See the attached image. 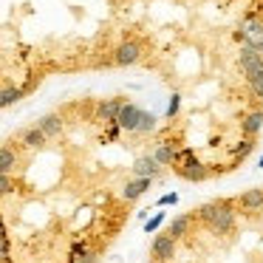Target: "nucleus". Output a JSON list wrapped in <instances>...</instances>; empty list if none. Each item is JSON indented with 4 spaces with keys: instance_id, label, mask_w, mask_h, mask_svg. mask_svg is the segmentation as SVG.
Masks as SVG:
<instances>
[{
    "instance_id": "f257e3e1",
    "label": "nucleus",
    "mask_w": 263,
    "mask_h": 263,
    "mask_svg": "<svg viewBox=\"0 0 263 263\" xmlns=\"http://www.w3.org/2000/svg\"><path fill=\"white\" fill-rule=\"evenodd\" d=\"M198 221L210 229L212 235H229L235 229V206L232 201H210V204L195 210Z\"/></svg>"
},
{
    "instance_id": "f03ea898",
    "label": "nucleus",
    "mask_w": 263,
    "mask_h": 263,
    "mask_svg": "<svg viewBox=\"0 0 263 263\" xmlns=\"http://www.w3.org/2000/svg\"><path fill=\"white\" fill-rule=\"evenodd\" d=\"M238 65H240V71H243L246 80H252V77H263V54L255 51V48H249V46L240 48Z\"/></svg>"
},
{
    "instance_id": "7ed1b4c3",
    "label": "nucleus",
    "mask_w": 263,
    "mask_h": 263,
    "mask_svg": "<svg viewBox=\"0 0 263 263\" xmlns=\"http://www.w3.org/2000/svg\"><path fill=\"white\" fill-rule=\"evenodd\" d=\"M150 257H153L156 263H170L173 257H176V240L170 238V235H156L153 243H150Z\"/></svg>"
},
{
    "instance_id": "20e7f679",
    "label": "nucleus",
    "mask_w": 263,
    "mask_h": 263,
    "mask_svg": "<svg viewBox=\"0 0 263 263\" xmlns=\"http://www.w3.org/2000/svg\"><path fill=\"white\" fill-rule=\"evenodd\" d=\"M142 114H144V110L139 108V105L125 102V105H122V110H119V119H116V125H119L122 130H127V133H136V130H139V122H142Z\"/></svg>"
},
{
    "instance_id": "39448f33",
    "label": "nucleus",
    "mask_w": 263,
    "mask_h": 263,
    "mask_svg": "<svg viewBox=\"0 0 263 263\" xmlns=\"http://www.w3.org/2000/svg\"><path fill=\"white\" fill-rule=\"evenodd\" d=\"M139 57H142V46H139L136 40H125L116 46L114 51V63L116 65H136Z\"/></svg>"
},
{
    "instance_id": "423d86ee",
    "label": "nucleus",
    "mask_w": 263,
    "mask_h": 263,
    "mask_svg": "<svg viewBox=\"0 0 263 263\" xmlns=\"http://www.w3.org/2000/svg\"><path fill=\"white\" fill-rule=\"evenodd\" d=\"M243 37H246V43L243 46H249V48H255V51H263V23L260 20H255L249 14V17L243 20Z\"/></svg>"
},
{
    "instance_id": "0eeeda50",
    "label": "nucleus",
    "mask_w": 263,
    "mask_h": 263,
    "mask_svg": "<svg viewBox=\"0 0 263 263\" xmlns=\"http://www.w3.org/2000/svg\"><path fill=\"white\" fill-rule=\"evenodd\" d=\"M173 170H176L181 178H187V181H204V178L210 176V167H206L204 161H198V159H190V161H184V164H176Z\"/></svg>"
},
{
    "instance_id": "6e6552de",
    "label": "nucleus",
    "mask_w": 263,
    "mask_h": 263,
    "mask_svg": "<svg viewBox=\"0 0 263 263\" xmlns=\"http://www.w3.org/2000/svg\"><path fill=\"white\" fill-rule=\"evenodd\" d=\"M122 105H125V99H119V97H114V99H102V102L97 105V119H99V122H105V125H116Z\"/></svg>"
},
{
    "instance_id": "1a4fd4ad",
    "label": "nucleus",
    "mask_w": 263,
    "mask_h": 263,
    "mask_svg": "<svg viewBox=\"0 0 263 263\" xmlns=\"http://www.w3.org/2000/svg\"><path fill=\"white\" fill-rule=\"evenodd\" d=\"M130 170H133V178H156L161 173V164L153 159V153H150V156H139Z\"/></svg>"
},
{
    "instance_id": "9d476101",
    "label": "nucleus",
    "mask_w": 263,
    "mask_h": 263,
    "mask_svg": "<svg viewBox=\"0 0 263 263\" xmlns=\"http://www.w3.org/2000/svg\"><path fill=\"white\" fill-rule=\"evenodd\" d=\"M238 204H240V210H246V212H257V210H263V187H252V190H246L243 195H238Z\"/></svg>"
},
{
    "instance_id": "9b49d317",
    "label": "nucleus",
    "mask_w": 263,
    "mask_h": 263,
    "mask_svg": "<svg viewBox=\"0 0 263 263\" xmlns=\"http://www.w3.org/2000/svg\"><path fill=\"white\" fill-rule=\"evenodd\" d=\"M195 212H184V215H178V218H173V223H170V229H167V235H170L173 240H178V238H184V235L190 232V227H193V221H195Z\"/></svg>"
},
{
    "instance_id": "f8f14e48",
    "label": "nucleus",
    "mask_w": 263,
    "mask_h": 263,
    "mask_svg": "<svg viewBox=\"0 0 263 263\" xmlns=\"http://www.w3.org/2000/svg\"><path fill=\"white\" fill-rule=\"evenodd\" d=\"M20 142H23L26 147L37 150V147H43V144L48 142V136L43 133V127H40V125H31V127H26V130L20 133Z\"/></svg>"
},
{
    "instance_id": "ddd939ff",
    "label": "nucleus",
    "mask_w": 263,
    "mask_h": 263,
    "mask_svg": "<svg viewBox=\"0 0 263 263\" xmlns=\"http://www.w3.org/2000/svg\"><path fill=\"white\" fill-rule=\"evenodd\" d=\"M150 181H153V178H133V181H127L125 190H122V198H125V201H136L139 195H144L150 190Z\"/></svg>"
},
{
    "instance_id": "4468645a",
    "label": "nucleus",
    "mask_w": 263,
    "mask_h": 263,
    "mask_svg": "<svg viewBox=\"0 0 263 263\" xmlns=\"http://www.w3.org/2000/svg\"><path fill=\"white\" fill-rule=\"evenodd\" d=\"M37 125L43 127V133H46L48 139H57L60 133H63V127H65L63 125V116H60V114H46L40 122H37Z\"/></svg>"
},
{
    "instance_id": "2eb2a0df",
    "label": "nucleus",
    "mask_w": 263,
    "mask_h": 263,
    "mask_svg": "<svg viewBox=\"0 0 263 263\" xmlns=\"http://www.w3.org/2000/svg\"><path fill=\"white\" fill-rule=\"evenodd\" d=\"M176 153H178V150L173 147L170 142H159V144H156V150H153V159L159 161L161 167H170V164H176Z\"/></svg>"
},
{
    "instance_id": "dca6fc26",
    "label": "nucleus",
    "mask_w": 263,
    "mask_h": 263,
    "mask_svg": "<svg viewBox=\"0 0 263 263\" xmlns=\"http://www.w3.org/2000/svg\"><path fill=\"white\" fill-rule=\"evenodd\" d=\"M260 127H263V110H252V114L240 122V130H243V136H249V139H255L257 133H260Z\"/></svg>"
},
{
    "instance_id": "f3484780",
    "label": "nucleus",
    "mask_w": 263,
    "mask_h": 263,
    "mask_svg": "<svg viewBox=\"0 0 263 263\" xmlns=\"http://www.w3.org/2000/svg\"><path fill=\"white\" fill-rule=\"evenodd\" d=\"M14 164H17V153L12 150V144L0 147V176H12Z\"/></svg>"
},
{
    "instance_id": "a211bd4d",
    "label": "nucleus",
    "mask_w": 263,
    "mask_h": 263,
    "mask_svg": "<svg viewBox=\"0 0 263 263\" xmlns=\"http://www.w3.org/2000/svg\"><path fill=\"white\" fill-rule=\"evenodd\" d=\"M23 93H26V88H12V85H6V88H3V93H0V108H12L17 99H23Z\"/></svg>"
},
{
    "instance_id": "6ab92c4d",
    "label": "nucleus",
    "mask_w": 263,
    "mask_h": 263,
    "mask_svg": "<svg viewBox=\"0 0 263 263\" xmlns=\"http://www.w3.org/2000/svg\"><path fill=\"white\" fill-rule=\"evenodd\" d=\"M252 147H255V139L243 136V139H240V142H238V144H235V147H232V156H235V159H240V161H243L246 156L252 153Z\"/></svg>"
},
{
    "instance_id": "aec40b11",
    "label": "nucleus",
    "mask_w": 263,
    "mask_h": 263,
    "mask_svg": "<svg viewBox=\"0 0 263 263\" xmlns=\"http://www.w3.org/2000/svg\"><path fill=\"white\" fill-rule=\"evenodd\" d=\"M156 122H159V119H156L153 114H147V110H144V114H142V122H139V130H136V133H153V130H156Z\"/></svg>"
},
{
    "instance_id": "412c9836",
    "label": "nucleus",
    "mask_w": 263,
    "mask_h": 263,
    "mask_svg": "<svg viewBox=\"0 0 263 263\" xmlns=\"http://www.w3.org/2000/svg\"><path fill=\"white\" fill-rule=\"evenodd\" d=\"M0 252H3V263H12V238H9V232L0 235Z\"/></svg>"
},
{
    "instance_id": "4be33fe9",
    "label": "nucleus",
    "mask_w": 263,
    "mask_h": 263,
    "mask_svg": "<svg viewBox=\"0 0 263 263\" xmlns=\"http://www.w3.org/2000/svg\"><path fill=\"white\" fill-rule=\"evenodd\" d=\"M161 223H164V212H156L153 218H147V221H144V232H156V229L161 227Z\"/></svg>"
},
{
    "instance_id": "5701e85b",
    "label": "nucleus",
    "mask_w": 263,
    "mask_h": 263,
    "mask_svg": "<svg viewBox=\"0 0 263 263\" xmlns=\"http://www.w3.org/2000/svg\"><path fill=\"white\" fill-rule=\"evenodd\" d=\"M178 108H181V97H178V93H173L170 102H167V119H176Z\"/></svg>"
},
{
    "instance_id": "b1692460",
    "label": "nucleus",
    "mask_w": 263,
    "mask_h": 263,
    "mask_svg": "<svg viewBox=\"0 0 263 263\" xmlns=\"http://www.w3.org/2000/svg\"><path fill=\"white\" fill-rule=\"evenodd\" d=\"M190 159H195V150L193 147H181L176 153V164H184V161H190ZM176 164H173V167H176Z\"/></svg>"
},
{
    "instance_id": "393cba45",
    "label": "nucleus",
    "mask_w": 263,
    "mask_h": 263,
    "mask_svg": "<svg viewBox=\"0 0 263 263\" xmlns=\"http://www.w3.org/2000/svg\"><path fill=\"white\" fill-rule=\"evenodd\" d=\"M252 88V93H255L257 99H263V77H252V80H246Z\"/></svg>"
},
{
    "instance_id": "a878e982",
    "label": "nucleus",
    "mask_w": 263,
    "mask_h": 263,
    "mask_svg": "<svg viewBox=\"0 0 263 263\" xmlns=\"http://www.w3.org/2000/svg\"><path fill=\"white\" fill-rule=\"evenodd\" d=\"M176 204H178V193H164L156 201V206H176Z\"/></svg>"
},
{
    "instance_id": "bb28decb",
    "label": "nucleus",
    "mask_w": 263,
    "mask_h": 263,
    "mask_svg": "<svg viewBox=\"0 0 263 263\" xmlns=\"http://www.w3.org/2000/svg\"><path fill=\"white\" fill-rule=\"evenodd\" d=\"M80 255H88V243H85V240H74V243H71V255L68 257H80Z\"/></svg>"
},
{
    "instance_id": "cd10ccee",
    "label": "nucleus",
    "mask_w": 263,
    "mask_h": 263,
    "mask_svg": "<svg viewBox=\"0 0 263 263\" xmlns=\"http://www.w3.org/2000/svg\"><path fill=\"white\" fill-rule=\"evenodd\" d=\"M97 252H88V255H80V257H68V263H97Z\"/></svg>"
},
{
    "instance_id": "c85d7f7f",
    "label": "nucleus",
    "mask_w": 263,
    "mask_h": 263,
    "mask_svg": "<svg viewBox=\"0 0 263 263\" xmlns=\"http://www.w3.org/2000/svg\"><path fill=\"white\" fill-rule=\"evenodd\" d=\"M0 193L3 195L12 193V176H0Z\"/></svg>"
},
{
    "instance_id": "c756f323",
    "label": "nucleus",
    "mask_w": 263,
    "mask_h": 263,
    "mask_svg": "<svg viewBox=\"0 0 263 263\" xmlns=\"http://www.w3.org/2000/svg\"><path fill=\"white\" fill-rule=\"evenodd\" d=\"M119 130H122L119 125H110V127H108V142H114V139L119 136Z\"/></svg>"
},
{
    "instance_id": "7c9ffc66",
    "label": "nucleus",
    "mask_w": 263,
    "mask_h": 263,
    "mask_svg": "<svg viewBox=\"0 0 263 263\" xmlns=\"http://www.w3.org/2000/svg\"><path fill=\"white\" fill-rule=\"evenodd\" d=\"M257 167H263V159H260V161H257Z\"/></svg>"
}]
</instances>
